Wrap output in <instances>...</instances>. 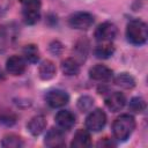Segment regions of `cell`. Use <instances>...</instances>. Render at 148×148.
Segmentation results:
<instances>
[{
  "instance_id": "cell-19",
  "label": "cell",
  "mask_w": 148,
  "mask_h": 148,
  "mask_svg": "<svg viewBox=\"0 0 148 148\" xmlns=\"http://www.w3.org/2000/svg\"><path fill=\"white\" fill-rule=\"evenodd\" d=\"M114 83L124 89H132L135 86V80L128 73H120L114 77Z\"/></svg>"
},
{
  "instance_id": "cell-7",
  "label": "cell",
  "mask_w": 148,
  "mask_h": 148,
  "mask_svg": "<svg viewBox=\"0 0 148 148\" xmlns=\"http://www.w3.org/2000/svg\"><path fill=\"white\" fill-rule=\"evenodd\" d=\"M17 36V29L13 23L0 27V53L5 52L9 44H12Z\"/></svg>"
},
{
  "instance_id": "cell-12",
  "label": "cell",
  "mask_w": 148,
  "mask_h": 148,
  "mask_svg": "<svg viewBox=\"0 0 148 148\" xmlns=\"http://www.w3.org/2000/svg\"><path fill=\"white\" fill-rule=\"evenodd\" d=\"M112 71L104 66V65H95L89 69V76L90 79L95 80V81H101V82H105L112 79Z\"/></svg>"
},
{
  "instance_id": "cell-1",
  "label": "cell",
  "mask_w": 148,
  "mask_h": 148,
  "mask_svg": "<svg viewBox=\"0 0 148 148\" xmlns=\"http://www.w3.org/2000/svg\"><path fill=\"white\" fill-rule=\"evenodd\" d=\"M135 128V120L131 114L119 116L112 125V132L118 141H126Z\"/></svg>"
},
{
  "instance_id": "cell-5",
  "label": "cell",
  "mask_w": 148,
  "mask_h": 148,
  "mask_svg": "<svg viewBox=\"0 0 148 148\" xmlns=\"http://www.w3.org/2000/svg\"><path fill=\"white\" fill-rule=\"evenodd\" d=\"M105 124H106V116L104 111L101 109H96L91 111L86 119V127L92 132L101 131L105 126Z\"/></svg>"
},
{
  "instance_id": "cell-18",
  "label": "cell",
  "mask_w": 148,
  "mask_h": 148,
  "mask_svg": "<svg viewBox=\"0 0 148 148\" xmlns=\"http://www.w3.org/2000/svg\"><path fill=\"white\" fill-rule=\"evenodd\" d=\"M61 71H62V73L65 75L73 76V75L79 74V72H80V65H79V62L75 59L67 58V59L62 60V62H61Z\"/></svg>"
},
{
  "instance_id": "cell-10",
  "label": "cell",
  "mask_w": 148,
  "mask_h": 148,
  "mask_svg": "<svg viewBox=\"0 0 148 148\" xmlns=\"http://www.w3.org/2000/svg\"><path fill=\"white\" fill-rule=\"evenodd\" d=\"M44 143L50 147V148H56V147H64L65 146V138L62 134V130L52 127L49 130V132L45 135Z\"/></svg>"
},
{
  "instance_id": "cell-25",
  "label": "cell",
  "mask_w": 148,
  "mask_h": 148,
  "mask_svg": "<svg viewBox=\"0 0 148 148\" xmlns=\"http://www.w3.org/2000/svg\"><path fill=\"white\" fill-rule=\"evenodd\" d=\"M0 121L6 124V125H13L15 123V117L13 114H2L0 116Z\"/></svg>"
},
{
  "instance_id": "cell-15",
  "label": "cell",
  "mask_w": 148,
  "mask_h": 148,
  "mask_svg": "<svg viewBox=\"0 0 148 148\" xmlns=\"http://www.w3.org/2000/svg\"><path fill=\"white\" fill-rule=\"evenodd\" d=\"M28 130L32 135H39L46 127V120L43 116L38 114L32 117L28 123Z\"/></svg>"
},
{
  "instance_id": "cell-26",
  "label": "cell",
  "mask_w": 148,
  "mask_h": 148,
  "mask_svg": "<svg viewBox=\"0 0 148 148\" xmlns=\"http://www.w3.org/2000/svg\"><path fill=\"white\" fill-rule=\"evenodd\" d=\"M2 79H3V73H2V71L0 69V81H1Z\"/></svg>"
},
{
  "instance_id": "cell-4",
  "label": "cell",
  "mask_w": 148,
  "mask_h": 148,
  "mask_svg": "<svg viewBox=\"0 0 148 148\" xmlns=\"http://www.w3.org/2000/svg\"><path fill=\"white\" fill-rule=\"evenodd\" d=\"M94 23V16L87 12H76L72 14L68 18V24L73 29L87 30Z\"/></svg>"
},
{
  "instance_id": "cell-14",
  "label": "cell",
  "mask_w": 148,
  "mask_h": 148,
  "mask_svg": "<svg viewBox=\"0 0 148 148\" xmlns=\"http://www.w3.org/2000/svg\"><path fill=\"white\" fill-rule=\"evenodd\" d=\"M91 145V138L87 130H79L72 140L71 146L75 148H87Z\"/></svg>"
},
{
  "instance_id": "cell-9",
  "label": "cell",
  "mask_w": 148,
  "mask_h": 148,
  "mask_svg": "<svg viewBox=\"0 0 148 148\" xmlns=\"http://www.w3.org/2000/svg\"><path fill=\"white\" fill-rule=\"evenodd\" d=\"M27 68V62L25 59L20 57V56H12L7 59L6 61V69L9 74L17 76L22 75Z\"/></svg>"
},
{
  "instance_id": "cell-11",
  "label": "cell",
  "mask_w": 148,
  "mask_h": 148,
  "mask_svg": "<svg viewBox=\"0 0 148 148\" xmlns=\"http://www.w3.org/2000/svg\"><path fill=\"white\" fill-rule=\"evenodd\" d=\"M125 104H126V98L119 91H113V92L109 94L108 97L105 98V105L112 112L120 111L125 106Z\"/></svg>"
},
{
  "instance_id": "cell-22",
  "label": "cell",
  "mask_w": 148,
  "mask_h": 148,
  "mask_svg": "<svg viewBox=\"0 0 148 148\" xmlns=\"http://www.w3.org/2000/svg\"><path fill=\"white\" fill-rule=\"evenodd\" d=\"M128 108L134 113H142L146 110V102L142 97H133L128 104Z\"/></svg>"
},
{
  "instance_id": "cell-24",
  "label": "cell",
  "mask_w": 148,
  "mask_h": 148,
  "mask_svg": "<svg viewBox=\"0 0 148 148\" xmlns=\"http://www.w3.org/2000/svg\"><path fill=\"white\" fill-rule=\"evenodd\" d=\"M50 51H51L52 54H54V56H59V54L62 52V45H61L58 40L52 42V43L50 44Z\"/></svg>"
},
{
  "instance_id": "cell-16",
  "label": "cell",
  "mask_w": 148,
  "mask_h": 148,
  "mask_svg": "<svg viewBox=\"0 0 148 148\" xmlns=\"http://www.w3.org/2000/svg\"><path fill=\"white\" fill-rule=\"evenodd\" d=\"M94 53L99 59H108L114 53V46L111 42L98 43V45L94 50Z\"/></svg>"
},
{
  "instance_id": "cell-2",
  "label": "cell",
  "mask_w": 148,
  "mask_h": 148,
  "mask_svg": "<svg viewBox=\"0 0 148 148\" xmlns=\"http://www.w3.org/2000/svg\"><path fill=\"white\" fill-rule=\"evenodd\" d=\"M127 40L133 45H142L147 42V24L140 20H132L126 27Z\"/></svg>"
},
{
  "instance_id": "cell-3",
  "label": "cell",
  "mask_w": 148,
  "mask_h": 148,
  "mask_svg": "<svg viewBox=\"0 0 148 148\" xmlns=\"http://www.w3.org/2000/svg\"><path fill=\"white\" fill-rule=\"evenodd\" d=\"M27 24H35L40 17V0H20Z\"/></svg>"
},
{
  "instance_id": "cell-23",
  "label": "cell",
  "mask_w": 148,
  "mask_h": 148,
  "mask_svg": "<svg viewBox=\"0 0 148 148\" xmlns=\"http://www.w3.org/2000/svg\"><path fill=\"white\" fill-rule=\"evenodd\" d=\"M92 105H94V99L90 96H81L79 98V101H77V108L82 112L90 111Z\"/></svg>"
},
{
  "instance_id": "cell-17",
  "label": "cell",
  "mask_w": 148,
  "mask_h": 148,
  "mask_svg": "<svg viewBox=\"0 0 148 148\" xmlns=\"http://www.w3.org/2000/svg\"><path fill=\"white\" fill-rule=\"evenodd\" d=\"M38 74L42 80H51L56 75V66L51 60H44L38 68Z\"/></svg>"
},
{
  "instance_id": "cell-21",
  "label": "cell",
  "mask_w": 148,
  "mask_h": 148,
  "mask_svg": "<svg viewBox=\"0 0 148 148\" xmlns=\"http://www.w3.org/2000/svg\"><path fill=\"white\" fill-rule=\"evenodd\" d=\"M23 54H24V59L28 60L29 62H37L39 60V51H38V47L34 44H30V45H27L23 50Z\"/></svg>"
},
{
  "instance_id": "cell-13",
  "label": "cell",
  "mask_w": 148,
  "mask_h": 148,
  "mask_svg": "<svg viewBox=\"0 0 148 148\" xmlns=\"http://www.w3.org/2000/svg\"><path fill=\"white\" fill-rule=\"evenodd\" d=\"M56 123L60 130H71L75 124V116L68 110H61L56 114Z\"/></svg>"
},
{
  "instance_id": "cell-20",
  "label": "cell",
  "mask_w": 148,
  "mask_h": 148,
  "mask_svg": "<svg viewBox=\"0 0 148 148\" xmlns=\"http://www.w3.org/2000/svg\"><path fill=\"white\" fill-rule=\"evenodd\" d=\"M23 145H24L23 140L18 135H15V134L6 135V136H3L2 141H1V146L5 148H20Z\"/></svg>"
},
{
  "instance_id": "cell-8",
  "label": "cell",
  "mask_w": 148,
  "mask_h": 148,
  "mask_svg": "<svg viewBox=\"0 0 148 148\" xmlns=\"http://www.w3.org/2000/svg\"><path fill=\"white\" fill-rule=\"evenodd\" d=\"M45 99H46V103L53 108V109H57V108H62L65 106L68 101H69V96L66 91L64 90H60V89H53V90H50L46 96H45Z\"/></svg>"
},
{
  "instance_id": "cell-6",
  "label": "cell",
  "mask_w": 148,
  "mask_h": 148,
  "mask_svg": "<svg viewBox=\"0 0 148 148\" xmlns=\"http://www.w3.org/2000/svg\"><path fill=\"white\" fill-rule=\"evenodd\" d=\"M117 27L111 22H104L99 24L95 31V38L98 43L112 42L117 36Z\"/></svg>"
}]
</instances>
